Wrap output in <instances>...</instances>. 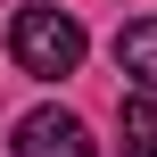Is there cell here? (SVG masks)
<instances>
[{"mask_svg":"<svg viewBox=\"0 0 157 157\" xmlns=\"http://www.w3.org/2000/svg\"><path fill=\"white\" fill-rule=\"evenodd\" d=\"M116 66H124L141 91H157V17H141V25L116 33Z\"/></svg>","mask_w":157,"mask_h":157,"instance_id":"3","label":"cell"},{"mask_svg":"<svg viewBox=\"0 0 157 157\" xmlns=\"http://www.w3.org/2000/svg\"><path fill=\"white\" fill-rule=\"evenodd\" d=\"M17 157H99V149H91V124L75 108H33L17 124Z\"/></svg>","mask_w":157,"mask_h":157,"instance_id":"2","label":"cell"},{"mask_svg":"<svg viewBox=\"0 0 157 157\" xmlns=\"http://www.w3.org/2000/svg\"><path fill=\"white\" fill-rule=\"evenodd\" d=\"M8 58H17L25 75H41V83H58V75L83 66V25H75L66 8H17V25H8Z\"/></svg>","mask_w":157,"mask_h":157,"instance_id":"1","label":"cell"},{"mask_svg":"<svg viewBox=\"0 0 157 157\" xmlns=\"http://www.w3.org/2000/svg\"><path fill=\"white\" fill-rule=\"evenodd\" d=\"M116 141H124V157H157V99L149 91H132L116 108Z\"/></svg>","mask_w":157,"mask_h":157,"instance_id":"4","label":"cell"}]
</instances>
